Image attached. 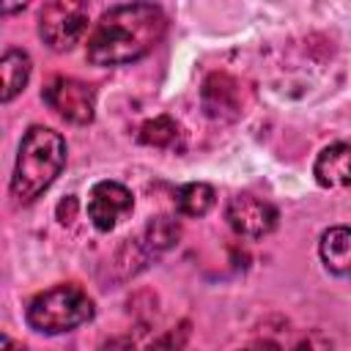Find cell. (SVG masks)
<instances>
[{
  "instance_id": "cell-1",
  "label": "cell",
  "mask_w": 351,
  "mask_h": 351,
  "mask_svg": "<svg viewBox=\"0 0 351 351\" xmlns=\"http://www.w3.org/2000/svg\"><path fill=\"white\" fill-rule=\"evenodd\" d=\"M167 16L154 3L112 5L93 25L85 55L93 66H123L148 55L165 36Z\"/></svg>"
},
{
  "instance_id": "cell-2",
  "label": "cell",
  "mask_w": 351,
  "mask_h": 351,
  "mask_svg": "<svg viewBox=\"0 0 351 351\" xmlns=\"http://www.w3.org/2000/svg\"><path fill=\"white\" fill-rule=\"evenodd\" d=\"M66 165V140L47 126H30L19 143L14 176H11V195L19 203H33L52 181L60 176Z\"/></svg>"
},
{
  "instance_id": "cell-3",
  "label": "cell",
  "mask_w": 351,
  "mask_h": 351,
  "mask_svg": "<svg viewBox=\"0 0 351 351\" xmlns=\"http://www.w3.org/2000/svg\"><path fill=\"white\" fill-rule=\"evenodd\" d=\"M30 329L41 335H63L93 318V299L71 282L52 285L36 293L25 310Z\"/></svg>"
},
{
  "instance_id": "cell-4",
  "label": "cell",
  "mask_w": 351,
  "mask_h": 351,
  "mask_svg": "<svg viewBox=\"0 0 351 351\" xmlns=\"http://www.w3.org/2000/svg\"><path fill=\"white\" fill-rule=\"evenodd\" d=\"M88 30V11L77 0L47 3L38 14V36L55 52H69Z\"/></svg>"
},
{
  "instance_id": "cell-5",
  "label": "cell",
  "mask_w": 351,
  "mask_h": 351,
  "mask_svg": "<svg viewBox=\"0 0 351 351\" xmlns=\"http://www.w3.org/2000/svg\"><path fill=\"white\" fill-rule=\"evenodd\" d=\"M252 351H332V340L321 329H304L288 318L263 321L250 343Z\"/></svg>"
},
{
  "instance_id": "cell-6",
  "label": "cell",
  "mask_w": 351,
  "mask_h": 351,
  "mask_svg": "<svg viewBox=\"0 0 351 351\" xmlns=\"http://www.w3.org/2000/svg\"><path fill=\"white\" fill-rule=\"evenodd\" d=\"M44 104L60 115L69 123H90L93 121V110H96V93L90 85L74 80V77H52L44 90H41Z\"/></svg>"
},
{
  "instance_id": "cell-7",
  "label": "cell",
  "mask_w": 351,
  "mask_h": 351,
  "mask_svg": "<svg viewBox=\"0 0 351 351\" xmlns=\"http://www.w3.org/2000/svg\"><path fill=\"white\" fill-rule=\"evenodd\" d=\"M225 219H228V225L239 236H244V239H261V236H266V233L274 230V225H277V208L269 200L255 197V195H233L228 200Z\"/></svg>"
},
{
  "instance_id": "cell-8",
  "label": "cell",
  "mask_w": 351,
  "mask_h": 351,
  "mask_svg": "<svg viewBox=\"0 0 351 351\" xmlns=\"http://www.w3.org/2000/svg\"><path fill=\"white\" fill-rule=\"evenodd\" d=\"M132 192L118 181H99L88 195V217L96 230H112L126 214H132Z\"/></svg>"
},
{
  "instance_id": "cell-9",
  "label": "cell",
  "mask_w": 351,
  "mask_h": 351,
  "mask_svg": "<svg viewBox=\"0 0 351 351\" xmlns=\"http://www.w3.org/2000/svg\"><path fill=\"white\" fill-rule=\"evenodd\" d=\"M200 99H203L206 115L214 121H233L241 112V88L233 77L222 71H214L206 77Z\"/></svg>"
},
{
  "instance_id": "cell-10",
  "label": "cell",
  "mask_w": 351,
  "mask_h": 351,
  "mask_svg": "<svg viewBox=\"0 0 351 351\" xmlns=\"http://www.w3.org/2000/svg\"><path fill=\"white\" fill-rule=\"evenodd\" d=\"M313 176L326 189L351 186V145L348 143L326 145L313 165Z\"/></svg>"
},
{
  "instance_id": "cell-11",
  "label": "cell",
  "mask_w": 351,
  "mask_h": 351,
  "mask_svg": "<svg viewBox=\"0 0 351 351\" xmlns=\"http://www.w3.org/2000/svg\"><path fill=\"white\" fill-rule=\"evenodd\" d=\"M318 250H321V261H324L326 271H332L337 277L351 274V228L337 225V228L324 230Z\"/></svg>"
},
{
  "instance_id": "cell-12",
  "label": "cell",
  "mask_w": 351,
  "mask_h": 351,
  "mask_svg": "<svg viewBox=\"0 0 351 351\" xmlns=\"http://www.w3.org/2000/svg\"><path fill=\"white\" fill-rule=\"evenodd\" d=\"M30 55L25 49H5L3 60H0V77H3V90L0 99L3 104H8L16 93H22V88L30 80Z\"/></svg>"
},
{
  "instance_id": "cell-13",
  "label": "cell",
  "mask_w": 351,
  "mask_h": 351,
  "mask_svg": "<svg viewBox=\"0 0 351 351\" xmlns=\"http://www.w3.org/2000/svg\"><path fill=\"white\" fill-rule=\"evenodd\" d=\"M178 236H181V228H178V222L173 219V217H167V214H162V217H154L148 225H145V230L140 233V247L148 252V258L151 255H159V252H165V250H170L176 241H178Z\"/></svg>"
},
{
  "instance_id": "cell-14",
  "label": "cell",
  "mask_w": 351,
  "mask_h": 351,
  "mask_svg": "<svg viewBox=\"0 0 351 351\" xmlns=\"http://www.w3.org/2000/svg\"><path fill=\"white\" fill-rule=\"evenodd\" d=\"M214 189L203 181H192V184H184L178 192H176V206L184 217H203L211 211L214 206Z\"/></svg>"
},
{
  "instance_id": "cell-15",
  "label": "cell",
  "mask_w": 351,
  "mask_h": 351,
  "mask_svg": "<svg viewBox=\"0 0 351 351\" xmlns=\"http://www.w3.org/2000/svg\"><path fill=\"white\" fill-rule=\"evenodd\" d=\"M140 143L154 148H176L181 143V126L170 115H156L140 126Z\"/></svg>"
},
{
  "instance_id": "cell-16",
  "label": "cell",
  "mask_w": 351,
  "mask_h": 351,
  "mask_svg": "<svg viewBox=\"0 0 351 351\" xmlns=\"http://www.w3.org/2000/svg\"><path fill=\"white\" fill-rule=\"evenodd\" d=\"M241 351H252V348H241Z\"/></svg>"
}]
</instances>
